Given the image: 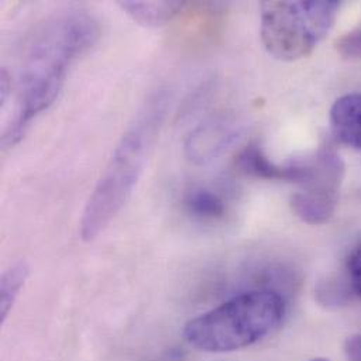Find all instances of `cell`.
I'll return each instance as SVG.
<instances>
[{"label": "cell", "mask_w": 361, "mask_h": 361, "mask_svg": "<svg viewBox=\"0 0 361 361\" xmlns=\"http://www.w3.org/2000/svg\"><path fill=\"white\" fill-rule=\"evenodd\" d=\"M97 35V23L85 13L63 14L41 27L24 61L20 110L3 138L4 145L14 144L27 124L52 104L69 65L93 45Z\"/></svg>", "instance_id": "1"}, {"label": "cell", "mask_w": 361, "mask_h": 361, "mask_svg": "<svg viewBox=\"0 0 361 361\" xmlns=\"http://www.w3.org/2000/svg\"><path fill=\"white\" fill-rule=\"evenodd\" d=\"M165 103L162 96L149 100L116 147L83 209V240H94L130 200L161 128Z\"/></svg>", "instance_id": "2"}, {"label": "cell", "mask_w": 361, "mask_h": 361, "mask_svg": "<svg viewBox=\"0 0 361 361\" xmlns=\"http://www.w3.org/2000/svg\"><path fill=\"white\" fill-rule=\"evenodd\" d=\"M286 304L270 290H252L188 321L183 336L201 352L229 353L250 348L281 324Z\"/></svg>", "instance_id": "3"}, {"label": "cell", "mask_w": 361, "mask_h": 361, "mask_svg": "<svg viewBox=\"0 0 361 361\" xmlns=\"http://www.w3.org/2000/svg\"><path fill=\"white\" fill-rule=\"evenodd\" d=\"M260 37L270 55L298 61L312 54L334 28L341 3L336 0L263 1Z\"/></svg>", "instance_id": "4"}, {"label": "cell", "mask_w": 361, "mask_h": 361, "mask_svg": "<svg viewBox=\"0 0 361 361\" xmlns=\"http://www.w3.org/2000/svg\"><path fill=\"white\" fill-rule=\"evenodd\" d=\"M238 166L246 175L266 180H286L304 184L311 178L310 161L280 166L273 164L256 145H249L239 154Z\"/></svg>", "instance_id": "5"}, {"label": "cell", "mask_w": 361, "mask_h": 361, "mask_svg": "<svg viewBox=\"0 0 361 361\" xmlns=\"http://www.w3.org/2000/svg\"><path fill=\"white\" fill-rule=\"evenodd\" d=\"M329 120L338 141L361 151V93L339 97L331 109Z\"/></svg>", "instance_id": "6"}, {"label": "cell", "mask_w": 361, "mask_h": 361, "mask_svg": "<svg viewBox=\"0 0 361 361\" xmlns=\"http://www.w3.org/2000/svg\"><path fill=\"white\" fill-rule=\"evenodd\" d=\"M338 200L336 197L301 190L291 197V208L301 221L310 225H321L334 216Z\"/></svg>", "instance_id": "7"}, {"label": "cell", "mask_w": 361, "mask_h": 361, "mask_svg": "<svg viewBox=\"0 0 361 361\" xmlns=\"http://www.w3.org/2000/svg\"><path fill=\"white\" fill-rule=\"evenodd\" d=\"M231 134L226 130H222L219 126H207L195 130L185 145L187 155L194 162H207L218 155L219 151L228 145Z\"/></svg>", "instance_id": "8"}, {"label": "cell", "mask_w": 361, "mask_h": 361, "mask_svg": "<svg viewBox=\"0 0 361 361\" xmlns=\"http://www.w3.org/2000/svg\"><path fill=\"white\" fill-rule=\"evenodd\" d=\"M181 1H121L120 7L137 23L159 27L171 21L181 8Z\"/></svg>", "instance_id": "9"}, {"label": "cell", "mask_w": 361, "mask_h": 361, "mask_svg": "<svg viewBox=\"0 0 361 361\" xmlns=\"http://www.w3.org/2000/svg\"><path fill=\"white\" fill-rule=\"evenodd\" d=\"M30 269L25 263H16L8 267L1 276L0 284V315L1 322L6 321L7 315L10 314L25 280L28 277Z\"/></svg>", "instance_id": "10"}, {"label": "cell", "mask_w": 361, "mask_h": 361, "mask_svg": "<svg viewBox=\"0 0 361 361\" xmlns=\"http://www.w3.org/2000/svg\"><path fill=\"white\" fill-rule=\"evenodd\" d=\"M187 209L198 218L218 219L225 214L224 200L209 190H195L185 200Z\"/></svg>", "instance_id": "11"}, {"label": "cell", "mask_w": 361, "mask_h": 361, "mask_svg": "<svg viewBox=\"0 0 361 361\" xmlns=\"http://www.w3.org/2000/svg\"><path fill=\"white\" fill-rule=\"evenodd\" d=\"M336 49L343 58H361V23L359 27L336 41Z\"/></svg>", "instance_id": "12"}, {"label": "cell", "mask_w": 361, "mask_h": 361, "mask_svg": "<svg viewBox=\"0 0 361 361\" xmlns=\"http://www.w3.org/2000/svg\"><path fill=\"white\" fill-rule=\"evenodd\" d=\"M346 271L352 291L361 298V242L356 245L346 262Z\"/></svg>", "instance_id": "13"}, {"label": "cell", "mask_w": 361, "mask_h": 361, "mask_svg": "<svg viewBox=\"0 0 361 361\" xmlns=\"http://www.w3.org/2000/svg\"><path fill=\"white\" fill-rule=\"evenodd\" d=\"M345 352L349 361H361V335L352 336L346 341Z\"/></svg>", "instance_id": "14"}, {"label": "cell", "mask_w": 361, "mask_h": 361, "mask_svg": "<svg viewBox=\"0 0 361 361\" xmlns=\"http://www.w3.org/2000/svg\"><path fill=\"white\" fill-rule=\"evenodd\" d=\"M10 93V78L6 71L1 72V103H4Z\"/></svg>", "instance_id": "15"}, {"label": "cell", "mask_w": 361, "mask_h": 361, "mask_svg": "<svg viewBox=\"0 0 361 361\" xmlns=\"http://www.w3.org/2000/svg\"><path fill=\"white\" fill-rule=\"evenodd\" d=\"M311 361H329L328 359H314V360Z\"/></svg>", "instance_id": "16"}]
</instances>
